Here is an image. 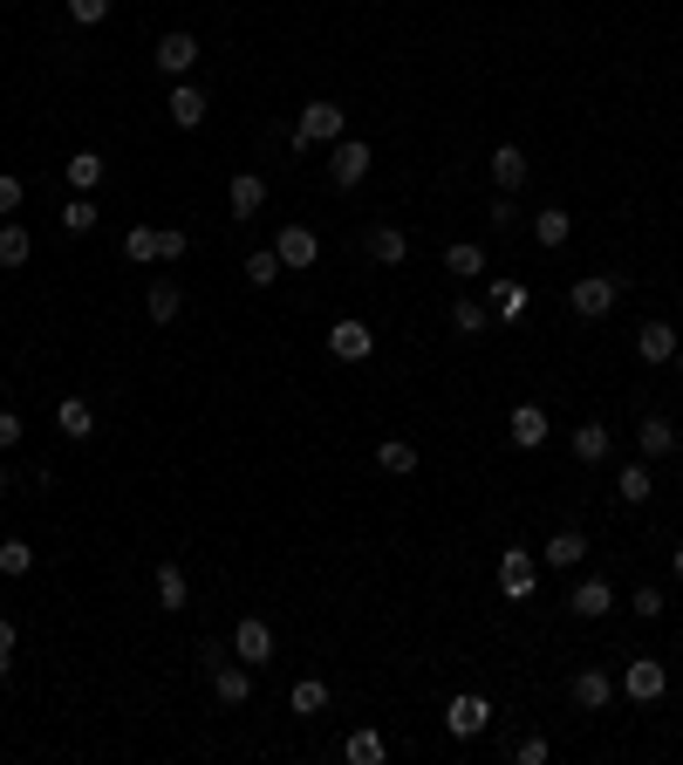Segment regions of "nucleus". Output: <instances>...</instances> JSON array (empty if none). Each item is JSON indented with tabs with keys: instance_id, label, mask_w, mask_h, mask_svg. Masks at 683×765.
Here are the masks:
<instances>
[{
	"instance_id": "obj_50",
	"label": "nucleus",
	"mask_w": 683,
	"mask_h": 765,
	"mask_svg": "<svg viewBox=\"0 0 683 765\" xmlns=\"http://www.w3.org/2000/svg\"><path fill=\"white\" fill-rule=\"evenodd\" d=\"M676 369H683V349H676Z\"/></svg>"
},
{
	"instance_id": "obj_14",
	"label": "nucleus",
	"mask_w": 683,
	"mask_h": 765,
	"mask_svg": "<svg viewBox=\"0 0 683 765\" xmlns=\"http://www.w3.org/2000/svg\"><path fill=\"white\" fill-rule=\"evenodd\" d=\"M526 301H534V294H526V280H492V294H486V308H492V321H505V328H513L520 315H526Z\"/></svg>"
},
{
	"instance_id": "obj_17",
	"label": "nucleus",
	"mask_w": 683,
	"mask_h": 765,
	"mask_svg": "<svg viewBox=\"0 0 683 765\" xmlns=\"http://www.w3.org/2000/svg\"><path fill=\"white\" fill-rule=\"evenodd\" d=\"M56 430H62L69 445H83L89 430H96V411H89V397H62V403H56Z\"/></svg>"
},
{
	"instance_id": "obj_27",
	"label": "nucleus",
	"mask_w": 683,
	"mask_h": 765,
	"mask_svg": "<svg viewBox=\"0 0 683 765\" xmlns=\"http://www.w3.org/2000/svg\"><path fill=\"white\" fill-rule=\"evenodd\" d=\"M636 445H643V458H676V430H670V417H643Z\"/></svg>"
},
{
	"instance_id": "obj_18",
	"label": "nucleus",
	"mask_w": 683,
	"mask_h": 765,
	"mask_svg": "<svg viewBox=\"0 0 683 765\" xmlns=\"http://www.w3.org/2000/svg\"><path fill=\"white\" fill-rule=\"evenodd\" d=\"M568 608H574V616H609V608H615V588H609V581H601V574H588V581H581V588L568 595Z\"/></svg>"
},
{
	"instance_id": "obj_38",
	"label": "nucleus",
	"mask_w": 683,
	"mask_h": 765,
	"mask_svg": "<svg viewBox=\"0 0 683 765\" xmlns=\"http://www.w3.org/2000/svg\"><path fill=\"white\" fill-rule=\"evenodd\" d=\"M615 493L629 499V506H643L656 486H649V465H622V478H615Z\"/></svg>"
},
{
	"instance_id": "obj_35",
	"label": "nucleus",
	"mask_w": 683,
	"mask_h": 765,
	"mask_svg": "<svg viewBox=\"0 0 683 765\" xmlns=\"http://www.w3.org/2000/svg\"><path fill=\"white\" fill-rule=\"evenodd\" d=\"M123 260H131V267L158 260V226H131V233H123Z\"/></svg>"
},
{
	"instance_id": "obj_8",
	"label": "nucleus",
	"mask_w": 683,
	"mask_h": 765,
	"mask_svg": "<svg viewBox=\"0 0 683 765\" xmlns=\"http://www.w3.org/2000/svg\"><path fill=\"white\" fill-rule=\"evenodd\" d=\"M369 349H376L369 321H336L328 328V355H336V363H369Z\"/></svg>"
},
{
	"instance_id": "obj_48",
	"label": "nucleus",
	"mask_w": 683,
	"mask_h": 765,
	"mask_svg": "<svg viewBox=\"0 0 683 765\" xmlns=\"http://www.w3.org/2000/svg\"><path fill=\"white\" fill-rule=\"evenodd\" d=\"M670 574H676V581H683V541H676V547H670Z\"/></svg>"
},
{
	"instance_id": "obj_6",
	"label": "nucleus",
	"mask_w": 683,
	"mask_h": 765,
	"mask_svg": "<svg viewBox=\"0 0 683 765\" xmlns=\"http://www.w3.org/2000/svg\"><path fill=\"white\" fill-rule=\"evenodd\" d=\"M273 253H281L288 274H308V267L321 260V240L308 233V226H281V233H273Z\"/></svg>"
},
{
	"instance_id": "obj_7",
	"label": "nucleus",
	"mask_w": 683,
	"mask_h": 765,
	"mask_svg": "<svg viewBox=\"0 0 683 765\" xmlns=\"http://www.w3.org/2000/svg\"><path fill=\"white\" fill-rule=\"evenodd\" d=\"M622 691L636 697V704H656V697L670 691V670H663V663H656V656H636V663H629V670H622Z\"/></svg>"
},
{
	"instance_id": "obj_21",
	"label": "nucleus",
	"mask_w": 683,
	"mask_h": 765,
	"mask_svg": "<svg viewBox=\"0 0 683 765\" xmlns=\"http://www.w3.org/2000/svg\"><path fill=\"white\" fill-rule=\"evenodd\" d=\"M540 560H547V568H581V560H588V541H581L574 526H561V533L540 547Z\"/></svg>"
},
{
	"instance_id": "obj_46",
	"label": "nucleus",
	"mask_w": 683,
	"mask_h": 765,
	"mask_svg": "<svg viewBox=\"0 0 683 765\" xmlns=\"http://www.w3.org/2000/svg\"><path fill=\"white\" fill-rule=\"evenodd\" d=\"M513 765H547V738H520V752H513Z\"/></svg>"
},
{
	"instance_id": "obj_3",
	"label": "nucleus",
	"mask_w": 683,
	"mask_h": 765,
	"mask_svg": "<svg viewBox=\"0 0 683 765\" xmlns=\"http://www.w3.org/2000/svg\"><path fill=\"white\" fill-rule=\"evenodd\" d=\"M547 438H553V424H547L540 403H513V417H505V445H513V451H540Z\"/></svg>"
},
{
	"instance_id": "obj_26",
	"label": "nucleus",
	"mask_w": 683,
	"mask_h": 765,
	"mask_svg": "<svg viewBox=\"0 0 683 765\" xmlns=\"http://www.w3.org/2000/svg\"><path fill=\"white\" fill-rule=\"evenodd\" d=\"M288 711H294V718H321V711H328V683L321 677H301L294 691H288Z\"/></svg>"
},
{
	"instance_id": "obj_11",
	"label": "nucleus",
	"mask_w": 683,
	"mask_h": 765,
	"mask_svg": "<svg viewBox=\"0 0 683 765\" xmlns=\"http://www.w3.org/2000/svg\"><path fill=\"white\" fill-rule=\"evenodd\" d=\"M150 62H158V69L171 75V83H185V75H192V62H198V35H185V28H171V35L158 41V56H150Z\"/></svg>"
},
{
	"instance_id": "obj_5",
	"label": "nucleus",
	"mask_w": 683,
	"mask_h": 765,
	"mask_svg": "<svg viewBox=\"0 0 683 765\" xmlns=\"http://www.w3.org/2000/svg\"><path fill=\"white\" fill-rule=\"evenodd\" d=\"M369 165H376V158H369V144H363V137H342V144H336V158H328V185H342V192H349V185H363Z\"/></svg>"
},
{
	"instance_id": "obj_1",
	"label": "nucleus",
	"mask_w": 683,
	"mask_h": 765,
	"mask_svg": "<svg viewBox=\"0 0 683 765\" xmlns=\"http://www.w3.org/2000/svg\"><path fill=\"white\" fill-rule=\"evenodd\" d=\"M294 150H308V144H342V104H328V96H315L308 110L294 117Z\"/></svg>"
},
{
	"instance_id": "obj_30",
	"label": "nucleus",
	"mask_w": 683,
	"mask_h": 765,
	"mask_svg": "<svg viewBox=\"0 0 683 765\" xmlns=\"http://www.w3.org/2000/svg\"><path fill=\"white\" fill-rule=\"evenodd\" d=\"M246 288H273V280H281L288 267H281V253H273V246H260V253H246Z\"/></svg>"
},
{
	"instance_id": "obj_25",
	"label": "nucleus",
	"mask_w": 683,
	"mask_h": 765,
	"mask_svg": "<svg viewBox=\"0 0 683 765\" xmlns=\"http://www.w3.org/2000/svg\"><path fill=\"white\" fill-rule=\"evenodd\" d=\"M444 274H451V280H472V274H486V246H472V240H451V246H444Z\"/></svg>"
},
{
	"instance_id": "obj_42",
	"label": "nucleus",
	"mask_w": 683,
	"mask_h": 765,
	"mask_svg": "<svg viewBox=\"0 0 683 765\" xmlns=\"http://www.w3.org/2000/svg\"><path fill=\"white\" fill-rule=\"evenodd\" d=\"M103 14H110V0H69V21H75V28H96Z\"/></svg>"
},
{
	"instance_id": "obj_33",
	"label": "nucleus",
	"mask_w": 683,
	"mask_h": 765,
	"mask_svg": "<svg viewBox=\"0 0 683 765\" xmlns=\"http://www.w3.org/2000/svg\"><path fill=\"white\" fill-rule=\"evenodd\" d=\"M376 465H383V472H417V445L411 438H383V445H376Z\"/></svg>"
},
{
	"instance_id": "obj_49",
	"label": "nucleus",
	"mask_w": 683,
	"mask_h": 765,
	"mask_svg": "<svg viewBox=\"0 0 683 765\" xmlns=\"http://www.w3.org/2000/svg\"><path fill=\"white\" fill-rule=\"evenodd\" d=\"M0 493H8V472H0Z\"/></svg>"
},
{
	"instance_id": "obj_39",
	"label": "nucleus",
	"mask_w": 683,
	"mask_h": 765,
	"mask_svg": "<svg viewBox=\"0 0 683 765\" xmlns=\"http://www.w3.org/2000/svg\"><path fill=\"white\" fill-rule=\"evenodd\" d=\"M28 568H35V547L28 541H0V574L14 581V574H28Z\"/></svg>"
},
{
	"instance_id": "obj_2",
	"label": "nucleus",
	"mask_w": 683,
	"mask_h": 765,
	"mask_svg": "<svg viewBox=\"0 0 683 765\" xmlns=\"http://www.w3.org/2000/svg\"><path fill=\"white\" fill-rule=\"evenodd\" d=\"M574 315L581 321H601V315H615V301H622V280L615 274H588V280H574Z\"/></svg>"
},
{
	"instance_id": "obj_41",
	"label": "nucleus",
	"mask_w": 683,
	"mask_h": 765,
	"mask_svg": "<svg viewBox=\"0 0 683 765\" xmlns=\"http://www.w3.org/2000/svg\"><path fill=\"white\" fill-rule=\"evenodd\" d=\"M185 246H192V240H185V226H164V233H158V260L179 267V260H185Z\"/></svg>"
},
{
	"instance_id": "obj_32",
	"label": "nucleus",
	"mask_w": 683,
	"mask_h": 765,
	"mask_svg": "<svg viewBox=\"0 0 683 765\" xmlns=\"http://www.w3.org/2000/svg\"><path fill=\"white\" fill-rule=\"evenodd\" d=\"M192 602V588H185V574H179V560H164L158 568V608H171V616H179V608Z\"/></svg>"
},
{
	"instance_id": "obj_22",
	"label": "nucleus",
	"mask_w": 683,
	"mask_h": 765,
	"mask_svg": "<svg viewBox=\"0 0 683 765\" xmlns=\"http://www.w3.org/2000/svg\"><path fill=\"white\" fill-rule=\"evenodd\" d=\"M486 328H492V308H486V301H472V294L451 301V336H486Z\"/></svg>"
},
{
	"instance_id": "obj_13",
	"label": "nucleus",
	"mask_w": 683,
	"mask_h": 765,
	"mask_svg": "<svg viewBox=\"0 0 683 765\" xmlns=\"http://www.w3.org/2000/svg\"><path fill=\"white\" fill-rule=\"evenodd\" d=\"M164 110H171V123H179V131H198V123H206V89H192V83H171V96H164Z\"/></svg>"
},
{
	"instance_id": "obj_44",
	"label": "nucleus",
	"mask_w": 683,
	"mask_h": 765,
	"mask_svg": "<svg viewBox=\"0 0 683 765\" xmlns=\"http://www.w3.org/2000/svg\"><path fill=\"white\" fill-rule=\"evenodd\" d=\"M8 677H14V622L0 616V683H8Z\"/></svg>"
},
{
	"instance_id": "obj_40",
	"label": "nucleus",
	"mask_w": 683,
	"mask_h": 765,
	"mask_svg": "<svg viewBox=\"0 0 683 765\" xmlns=\"http://www.w3.org/2000/svg\"><path fill=\"white\" fill-rule=\"evenodd\" d=\"M21 198H28V185H21L14 171H0V219H14V212H21Z\"/></svg>"
},
{
	"instance_id": "obj_16",
	"label": "nucleus",
	"mask_w": 683,
	"mask_h": 765,
	"mask_svg": "<svg viewBox=\"0 0 683 765\" xmlns=\"http://www.w3.org/2000/svg\"><path fill=\"white\" fill-rule=\"evenodd\" d=\"M225 198H233V219H253V212L267 206V178H260V171H233Z\"/></svg>"
},
{
	"instance_id": "obj_15",
	"label": "nucleus",
	"mask_w": 683,
	"mask_h": 765,
	"mask_svg": "<svg viewBox=\"0 0 683 765\" xmlns=\"http://www.w3.org/2000/svg\"><path fill=\"white\" fill-rule=\"evenodd\" d=\"M568 445H574V458H581V465H601V458L615 451L609 424H595V417H588V424H574V430H568Z\"/></svg>"
},
{
	"instance_id": "obj_4",
	"label": "nucleus",
	"mask_w": 683,
	"mask_h": 765,
	"mask_svg": "<svg viewBox=\"0 0 683 765\" xmlns=\"http://www.w3.org/2000/svg\"><path fill=\"white\" fill-rule=\"evenodd\" d=\"M499 588H505V602H534L540 568H534V554H526V547H505V560H499Z\"/></svg>"
},
{
	"instance_id": "obj_45",
	"label": "nucleus",
	"mask_w": 683,
	"mask_h": 765,
	"mask_svg": "<svg viewBox=\"0 0 683 765\" xmlns=\"http://www.w3.org/2000/svg\"><path fill=\"white\" fill-rule=\"evenodd\" d=\"M486 219H492V226H513V219H520V206H513V192H499V198H492V206H486Z\"/></svg>"
},
{
	"instance_id": "obj_20",
	"label": "nucleus",
	"mask_w": 683,
	"mask_h": 765,
	"mask_svg": "<svg viewBox=\"0 0 683 765\" xmlns=\"http://www.w3.org/2000/svg\"><path fill=\"white\" fill-rule=\"evenodd\" d=\"M492 185H499V192H520V185H526V150H520V144H499V150H492Z\"/></svg>"
},
{
	"instance_id": "obj_24",
	"label": "nucleus",
	"mask_w": 683,
	"mask_h": 765,
	"mask_svg": "<svg viewBox=\"0 0 683 765\" xmlns=\"http://www.w3.org/2000/svg\"><path fill=\"white\" fill-rule=\"evenodd\" d=\"M144 308H150V321H179V308H185L179 280H171V274H158V280H150V301H144Z\"/></svg>"
},
{
	"instance_id": "obj_9",
	"label": "nucleus",
	"mask_w": 683,
	"mask_h": 765,
	"mask_svg": "<svg viewBox=\"0 0 683 765\" xmlns=\"http://www.w3.org/2000/svg\"><path fill=\"white\" fill-rule=\"evenodd\" d=\"M233 656L246 663V670H260V663H273V629H267L260 616L233 622Z\"/></svg>"
},
{
	"instance_id": "obj_37",
	"label": "nucleus",
	"mask_w": 683,
	"mask_h": 765,
	"mask_svg": "<svg viewBox=\"0 0 683 765\" xmlns=\"http://www.w3.org/2000/svg\"><path fill=\"white\" fill-rule=\"evenodd\" d=\"M96 219H103V212H96V206H89V198H83V192H75V198H69V206H62V233H96Z\"/></svg>"
},
{
	"instance_id": "obj_28",
	"label": "nucleus",
	"mask_w": 683,
	"mask_h": 765,
	"mask_svg": "<svg viewBox=\"0 0 683 765\" xmlns=\"http://www.w3.org/2000/svg\"><path fill=\"white\" fill-rule=\"evenodd\" d=\"M212 691H219L225 704H246V697H253V677H246V663H219V670H212Z\"/></svg>"
},
{
	"instance_id": "obj_43",
	"label": "nucleus",
	"mask_w": 683,
	"mask_h": 765,
	"mask_svg": "<svg viewBox=\"0 0 683 765\" xmlns=\"http://www.w3.org/2000/svg\"><path fill=\"white\" fill-rule=\"evenodd\" d=\"M629 608H636L643 622H656V616H663V588H636V595H629Z\"/></svg>"
},
{
	"instance_id": "obj_31",
	"label": "nucleus",
	"mask_w": 683,
	"mask_h": 765,
	"mask_svg": "<svg viewBox=\"0 0 683 765\" xmlns=\"http://www.w3.org/2000/svg\"><path fill=\"white\" fill-rule=\"evenodd\" d=\"M568 233H574V219L561 212V206H547V212H534V240L553 253V246H568Z\"/></svg>"
},
{
	"instance_id": "obj_12",
	"label": "nucleus",
	"mask_w": 683,
	"mask_h": 765,
	"mask_svg": "<svg viewBox=\"0 0 683 765\" xmlns=\"http://www.w3.org/2000/svg\"><path fill=\"white\" fill-rule=\"evenodd\" d=\"M636 355H643L649 369L676 363V328H670V321H643V328H636Z\"/></svg>"
},
{
	"instance_id": "obj_29",
	"label": "nucleus",
	"mask_w": 683,
	"mask_h": 765,
	"mask_svg": "<svg viewBox=\"0 0 683 765\" xmlns=\"http://www.w3.org/2000/svg\"><path fill=\"white\" fill-rule=\"evenodd\" d=\"M28 253H35L28 226H21V219H8V226H0V267H28Z\"/></svg>"
},
{
	"instance_id": "obj_47",
	"label": "nucleus",
	"mask_w": 683,
	"mask_h": 765,
	"mask_svg": "<svg viewBox=\"0 0 683 765\" xmlns=\"http://www.w3.org/2000/svg\"><path fill=\"white\" fill-rule=\"evenodd\" d=\"M14 445H21V417L0 411V451H14Z\"/></svg>"
},
{
	"instance_id": "obj_19",
	"label": "nucleus",
	"mask_w": 683,
	"mask_h": 765,
	"mask_svg": "<svg viewBox=\"0 0 683 765\" xmlns=\"http://www.w3.org/2000/svg\"><path fill=\"white\" fill-rule=\"evenodd\" d=\"M369 253L383 267H403L411 260V233H403V226H369Z\"/></svg>"
},
{
	"instance_id": "obj_36",
	"label": "nucleus",
	"mask_w": 683,
	"mask_h": 765,
	"mask_svg": "<svg viewBox=\"0 0 683 765\" xmlns=\"http://www.w3.org/2000/svg\"><path fill=\"white\" fill-rule=\"evenodd\" d=\"M342 758L349 765H383V738H376V731H349L342 738Z\"/></svg>"
},
{
	"instance_id": "obj_34",
	"label": "nucleus",
	"mask_w": 683,
	"mask_h": 765,
	"mask_svg": "<svg viewBox=\"0 0 683 765\" xmlns=\"http://www.w3.org/2000/svg\"><path fill=\"white\" fill-rule=\"evenodd\" d=\"M103 171H110V165L96 158V150H75V158H69V185H75V192H96V185H103Z\"/></svg>"
},
{
	"instance_id": "obj_23",
	"label": "nucleus",
	"mask_w": 683,
	"mask_h": 765,
	"mask_svg": "<svg viewBox=\"0 0 683 765\" xmlns=\"http://www.w3.org/2000/svg\"><path fill=\"white\" fill-rule=\"evenodd\" d=\"M609 697H615L609 670H581V677H574V704H581V711H609Z\"/></svg>"
},
{
	"instance_id": "obj_10",
	"label": "nucleus",
	"mask_w": 683,
	"mask_h": 765,
	"mask_svg": "<svg viewBox=\"0 0 683 765\" xmlns=\"http://www.w3.org/2000/svg\"><path fill=\"white\" fill-rule=\"evenodd\" d=\"M486 725H492V704H486V697H472V691H465V697H451V704H444V731H451V738H478Z\"/></svg>"
}]
</instances>
